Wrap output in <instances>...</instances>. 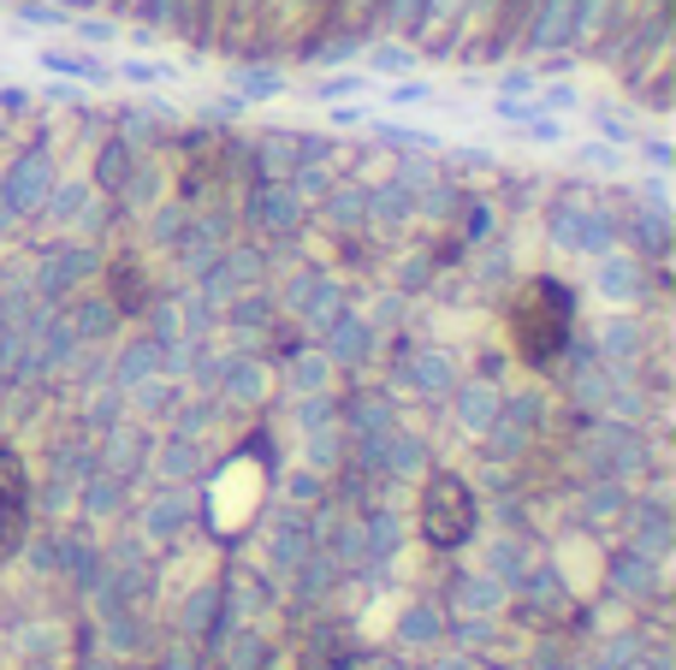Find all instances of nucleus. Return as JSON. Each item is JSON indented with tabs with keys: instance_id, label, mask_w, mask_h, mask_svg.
Listing matches in <instances>:
<instances>
[{
	"instance_id": "1",
	"label": "nucleus",
	"mask_w": 676,
	"mask_h": 670,
	"mask_svg": "<svg viewBox=\"0 0 676 670\" xmlns=\"http://www.w3.org/2000/svg\"><path fill=\"white\" fill-rule=\"evenodd\" d=\"M570 320H576L570 291L557 280H534L510 303V344H517L522 362H552L570 344Z\"/></svg>"
},
{
	"instance_id": "2",
	"label": "nucleus",
	"mask_w": 676,
	"mask_h": 670,
	"mask_svg": "<svg viewBox=\"0 0 676 670\" xmlns=\"http://www.w3.org/2000/svg\"><path fill=\"white\" fill-rule=\"evenodd\" d=\"M469 522H475V504H469L463 480L458 475H439L428 487V499H421V529H428L433 546H458L469 534Z\"/></svg>"
},
{
	"instance_id": "3",
	"label": "nucleus",
	"mask_w": 676,
	"mask_h": 670,
	"mask_svg": "<svg viewBox=\"0 0 676 670\" xmlns=\"http://www.w3.org/2000/svg\"><path fill=\"white\" fill-rule=\"evenodd\" d=\"M24 504H31V492H24V463L12 457V451H0V558L24 541Z\"/></svg>"
}]
</instances>
